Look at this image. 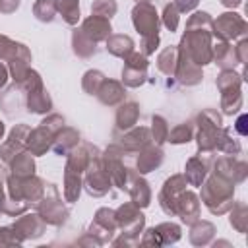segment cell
Instances as JSON below:
<instances>
[{
	"mask_svg": "<svg viewBox=\"0 0 248 248\" xmlns=\"http://www.w3.org/2000/svg\"><path fill=\"white\" fill-rule=\"evenodd\" d=\"M134 23L136 27L143 33V35H153L157 37V12L147 6V4H141L134 10Z\"/></svg>",
	"mask_w": 248,
	"mask_h": 248,
	"instance_id": "1",
	"label": "cell"
},
{
	"mask_svg": "<svg viewBox=\"0 0 248 248\" xmlns=\"http://www.w3.org/2000/svg\"><path fill=\"white\" fill-rule=\"evenodd\" d=\"M56 6H58V10L64 14V17H66L68 23H74V21L78 19V16H79L78 0H58Z\"/></svg>",
	"mask_w": 248,
	"mask_h": 248,
	"instance_id": "2",
	"label": "cell"
},
{
	"mask_svg": "<svg viewBox=\"0 0 248 248\" xmlns=\"http://www.w3.org/2000/svg\"><path fill=\"white\" fill-rule=\"evenodd\" d=\"M126 108H130V105H128ZM136 108H138V107H136V105H132V118H136V114H138V110H136ZM122 118H124V120L128 122V118H130V114H124V112L120 110V114H118V120H122Z\"/></svg>",
	"mask_w": 248,
	"mask_h": 248,
	"instance_id": "6",
	"label": "cell"
},
{
	"mask_svg": "<svg viewBox=\"0 0 248 248\" xmlns=\"http://www.w3.org/2000/svg\"><path fill=\"white\" fill-rule=\"evenodd\" d=\"M188 130L184 128V126H180V128H176V134H172L170 136V140L172 141H188Z\"/></svg>",
	"mask_w": 248,
	"mask_h": 248,
	"instance_id": "5",
	"label": "cell"
},
{
	"mask_svg": "<svg viewBox=\"0 0 248 248\" xmlns=\"http://www.w3.org/2000/svg\"><path fill=\"white\" fill-rule=\"evenodd\" d=\"M101 8L105 10V16L108 14V17H110V14L116 10V6H114V2H112V0H99V2L95 4V8H93V10L97 12V10H101Z\"/></svg>",
	"mask_w": 248,
	"mask_h": 248,
	"instance_id": "4",
	"label": "cell"
},
{
	"mask_svg": "<svg viewBox=\"0 0 248 248\" xmlns=\"http://www.w3.org/2000/svg\"><path fill=\"white\" fill-rule=\"evenodd\" d=\"M2 130H4V128H2V122H0V136H2Z\"/></svg>",
	"mask_w": 248,
	"mask_h": 248,
	"instance_id": "7",
	"label": "cell"
},
{
	"mask_svg": "<svg viewBox=\"0 0 248 248\" xmlns=\"http://www.w3.org/2000/svg\"><path fill=\"white\" fill-rule=\"evenodd\" d=\"M41 6H46V0H41V2L35 6V14H37V16L41 14ZM52 14H54V8H52V6H48V8L45 10V16H41L39 19H43V21H46V19H48V21H50V19H52Z\"/></svg>",
	"mask_w": 248,
	"mask_h": 248,
	"instance_id": "3",
	"label": "cell"
}]
</instances>
